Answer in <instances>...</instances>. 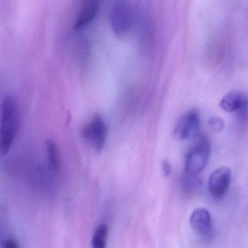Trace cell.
Returning <instances> with one entry per match:
<instances>
[{
    "instance_id": "7",
    "label": "cell",
    "mask_w": 248,
    "mask_h": 248,
    "mask_svg": "<svg viewBox=\"0 0 248 248\" xmlns=\"http://www.w3.org/2000/svg\"><path fill=\"white\" fill-rule=\"evenodd\" d=\"M220 106L227 112H237L242 119L248 116V97L240 92H231L224 96Z\"/></svg>"
},
{
    "instance_id": "6",
    "label": "cell",
    "mask_w": 248,
    "mask_h": 248,
    "mask_svg": "<svg viewBox=\"0 0 248 248\" xmlns=\"http://www.w3.org/2000/svg\"><path fill=\"white\" fill-rule=\"evenodd\" d=\"M232 173L229 167H221L214 170L208 179V188L214 198H222L230 186Z\"/></svg>"
},
{
    "instance_id": "12",
    "label": "cell",
    "mask_w": 248,
    "mask_h": 248,
    "mask_svg": "<svg viewBox=\"0 0 248 248\" xmlns=\"http://www.w3.org/2000/svg\"><path fill=\"white\" fill-rule=\"evenodd\" d=\"M195 176L196 175L191 174L187 172L184 174L182 177V189L186 193L194 192L198 188L200 182Z\"/></svg>"
},
{
    "instance_id": "4",
    "label": "cell",
    "mask_w": 248,
    "mask_h": 248,
    "mask_svg": "<svg viewBox=\"0 0 248 248\" xmlns=\"http://www.w3.org/2000/svg\"><path fill=\"white\" fill-rule=\"evenodd\" d=\"M211 154V146L206 139H202L189 151L186 159V172L197 175L206 167Z\"/></svg>"
},
{
    "instance_id": "11",
    "label": "cell",
    "mask_w": 248,
    "mask_h": 248,
    "mask_svg": "<svg viewBox=\"0 0 248 248\" xmlns=\"http://www.w3.org/2000/svg\"><path fill=\"white\" fill-rule=\"evenodd\" d=\"M108 228L106 224H100L94 231L93 238V248H106Z\"/></svg>"
},
{
    "instance_id": "1",
    "label": "cell",
    "mask_w": 248,
    "mask_h": 248,
    "mask_svg": "<svg viewBox=\"0 0 248 248\" xmlns=\"http://www.w3.org/2000/svg\"><path fill=\"white\" fill-rule=\"evenodd\" d=\"M0 110V153L4 155L10 151L17 135L20 123V114L16 100L10 96L4 98Z\"/></svg>"
},
{
    "instance_id": "13",
    "label": "cell",
    "mask_w": 248,
    "mask_h": 248,
    "mask_svg": "<svg viewBox=\"0 0 248 248\" xmlns=\"http://www.w3.org/2000/svg\"><path fill=\"white\" fill-rule=\"evenodd\" d=\"M208 125L214 132H220L224 128V122L218 116H213L208 120Z\"/></svg>"
},
{
    "instance_id": "14",
    "label": "cell",
    "mask_w": 248,
    "mask_h": 248,
    "mask_svg": "<svg viewBox=\"0 0 248 248\" xmlns=\"http://www.w3.org/2000/svg\"><path fill=\"white\" fill-rule=\"evenodd\" d=\"M1 248H20L17 241L13 239H9L6 240L1 245Z\"/></svg>"
},
{
    "instance_id": "5",
    "label": "cell",
    "mask_w": 248,
    "mask_h": 248,
    "mask_svg": "<svg viewBox=\"0 0 248 248\" xmlns=\"http://www.w3.org/2000/svg\"><path fill=\"white\" fill-rule=\"evenodd\" d=\"M201 129V119L198 111L190 110L185 113L176 123L175 136L180 140L190 139L198 135Z\"/></svg>"
},
{
    "instance_id": "3",
    "label": "cell",
    "mask_w": 248,
    "mask_h": 248,
    "mask_svg": "<svg viewBox=\"0 0 248 248\" xmlns=\"http://www.w3.org/2000/svg\"><path fill=\"white\" fill-rule=\"evenodd\" d=\"M110 23L114 33L119 36L130 30L133 23V13L128 2H114L110 9Z\"/></svg>"
},
{
    "instance_id": "2",
    "label": "cell",
    "mask_w": 248,
    "mask_h": 248,
    "mask_svg": "<svg viewBox=\"0 0 248 248\" xmlns=\"http://www.w3.org/2000/svg\"><path fill=\"white\" fill-rule=\"evenodd\" d=\"M108 128L100 115H94L83 127L81 135L96 151H101L106 144Z\"/></svg>"
},
{
    "instance_id": "9",
    "label": "cell",
    "mask_w": 248,
    "mask_h": 248,
    "mask_svg": "<svg viewBox=\"0 0 248 248\" xmlns=\"http://www.w3.org/2000/svg\"><path fill=\"white\" fill-rule=\"evenodd\" d=\"M99 3L97 1H86L83 3L76 18L74 28L79 29L91 23L99 12Z\"/></svg>"
},
{
    "instance_id": "8",
    "label": "cell",
    "mask_w": 248,
    "mask_h": 248,
    "mask_svg": "<svg viewBox=\"0 0 248 248\" xmlns=\"http://www.w3.org/2000/svg\"><path fill=\"white\" fill-rule=\"evenodd\" d=\"M191 227L195 232L203 237L212 234L213 225L211 215L205 208H197L192 212L189 219Z\"/></svg>"
},
{
    "instance_id": "10",
    "label": "cell",
    "mask_w": 248,
    "mask_h": 248,
    "mask_svg": "<svg viewBox=\"0 0 248 248\" xmlns=\"http://www.w3.org/2000/svg\"><path fill=\"white\" fill-rule=\"evenodd\" d=\"M46 150L49 169L53 172L58 171L60 166V154L56 144L54 141H48Z\"/></svg>"
},
{
    "instance_id": "15",
    "label": "cell",
    "mask_w": 248,
    "mask_h": 248,
    "mask_svg": "<svg viewBox=\"0 0 248 248\" xmlns=\"http://www.w3.org/2000/svg\"><path fill=\"white\" fill-rule=\"evenodd\" d=\"M163 170L165 176H168L170 174V171H171V167H170V164L168 162L166 161L163 163Z\"/></svg>"
}]
</instances>
